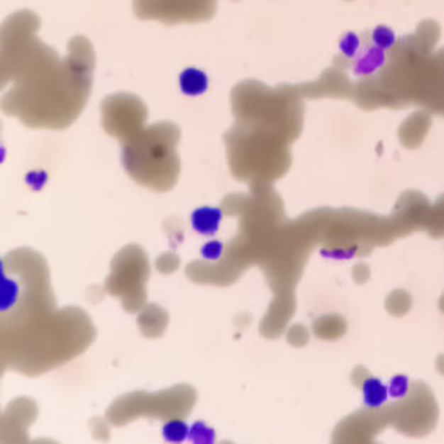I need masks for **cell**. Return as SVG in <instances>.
Segmentation results:
<instances>
[{
  "label": "cell",
  "instance_id": "obj_1",
  "mask_svg": "<svg viewBox=\"0 0 444 444\" xmlns=\"http://www.w3.org/2000/svg\"><path fill=\"white\" fill-rule=\"evenodd\" d=\"M156 18L160 21H201L214 13V0H135L137 16L146 18L148 13L164 5Z\"/></svg>",
  "mask_w": 444,
  "mask_h": 444
},
{
  "label": "cell",
  "instance_id": "obj_7",
  "mask_svg": "<svg viewBox=\"0 0 444 444\" xmlns=\"http://www.w3.org/2000/svg\"><path fill=\"white\" fill-rule=\"evenodd\" d=\"M395 33L390 30L389 28H384V26H379V28H376L374 32H373V42H374V46L379 50H389L390 46L395 45Z\"/></svg>",
  "mask_w": 444,
  "mask_h": 444
},
{
  "label": "cell",
  "instance_id": "obj_3",
  "mask_svg": "<svg viewBox=\"0 0 444 444\" xmlns=\"http://www.w3.org/2000/svg\"><path fill=\"white\" fill-rule=\"evenodd\" d=\"M179 86L187 96H200L208 89V77L197 69H187L181 73Z\"/></svg>",
  "mask_w": 444,
  "mask_h": 444
},
{
  "label": "cell",
  "instance_id": "obj_6",
  "mask_svg": "<svg viewBox=\"0 0 444 444\" xmlns=\"http://www.w3.org/2000/svg\"><path fill=\"white\" fill-rule=\"evenodd\" d=\"M189 427L183 421H170L167 422L162 428V435L167 441L178 443L186 440L189 436Z\"/></svg>",
  "mask_w": 444,
  "mask_h": 444
},
{
  "label": "cell",
  "instance_id": "obj_8",
  "mask_svg": "<svg viewBox=\"0 0 444 444\" xmlns=\"http://www.w3.org/2000/svg\"><path fill=\"white\" fill-rule=\"evenodd\" d=\"M189 438L194 443H211L214 441V432L208 428L204 422H197L189 430Z\"/></svg>",
  "mask_w": 444,
  "mask_h": 444
},
{
  "label": "cell",
  "instance_id": "obj_2",
  "mask_svg": "<svg viewBox=\"0 0 444 444\" xmlns=\"http://www.w3.org/2000/svg\"><path fill=\"white\" fill-rule=\"evenodd\" d=\"M222 221V210L214 206H200L191 214L192 228L200 235H211L219 231V224Z\"/></svg>",
  "mask_w": 444,
  "mask_h": 444
},
{
  "label": "cell",
  "instance_id": "obj_4",
  "mask_svg": "<svg viewBox=\"0 0 444 444\" xmlns=\"http://www.w3.org/2000/svg\"><path fill=\"white\" fill-rule=\"evenodd\" d=\"M363 392V401L370 408H379L381 405H384L387 400V389L381 384V381L374 378L365 379L362 386Z\"/></svg>",
  "mask_w": 444,
  "mask_h": 444
},
{
  "label": "cell",
  "instance_id": "obj_9",
  "mask_svg": "<svg viewBox=\"0 0 444 444\" xmlns=\"http://www.w3.org/2000/svg\"><path fill=\"white\" fill-rule=\"evenodd\" d=\"M222 254H224V243H222V241L211 240L206 241V243L201 246V255L210 262L219 260L222 257Z\"/></svg>",
  "mask_w": 444,
  "mask_h": 444
},
{
  "label": "cell",
  "instance_id": "obj_11",
  "mask_svg": "<svg viewBox=\"0 0 444 444\" xmlns=\"http://www.w3.org/2000/svg\"><path fill=\"white\" fill-rule=\"evenodd\" d=\"M408 392V379L403 378V376H399V378L392 379L390 382V394L394 396H403Z\"/></svg>",
  "mask_w": 444,
  "mask_h": 444
},
{
  "label": "cell",
  "instance_id": "obj_5",
  "mask_svg": "<svg viewBox=\"0 0 444 444\" xmlns=\"http://www.w3.org/2000/svg\"><path fill=\"white\" fill-rule=\"evenodd\" d=\"M384 64V52L379 48H367L365 52H363L362 57L359 59L357 65H355V72L357 73H372L376 69Z\"/></svg>",
  "mask_w": 444,
  "mask_h": 444
},
{
  "label": "cell",
  "instance_id": "obj_10",
  "mask_svg": "<svg viewBox=\"0 0 444 444\" xmlns=\"http://www.w3.org/2000/svg\"><path fill=\"white\" fill-rule=\"evenodd\" d=\"M360 40L355 33H348V35L341 40V51L343 55H346L348 57L355 56V52L359 51Z\"/></svg>",
  "mask_w": 444,
  "mask_h": 444
}]
</instances>
